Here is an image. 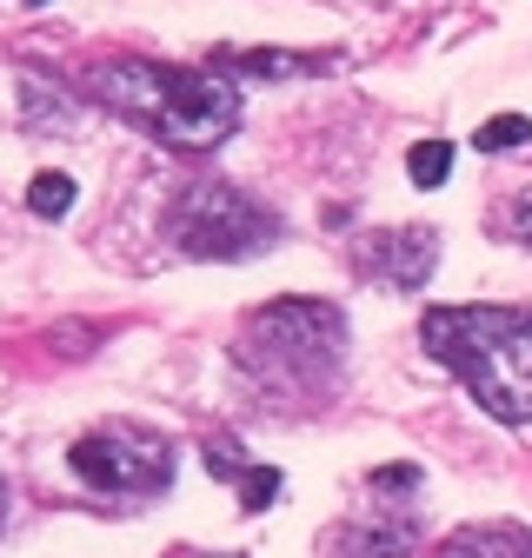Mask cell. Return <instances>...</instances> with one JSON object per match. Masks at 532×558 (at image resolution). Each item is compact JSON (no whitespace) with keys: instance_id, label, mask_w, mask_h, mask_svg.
<instances>
[{"instance_id":"obj_1","label":"cell","mask_w":532,"mask_h":558,"mask_svg":"<svg viewBox=\"0 0 532 558\" xmlns=\"http://www.w3.org/2000/svg\"><path fill=\"white\" fill-rule=\"evenodd\" d=\"M420 339L499 426H525L532 418V313H519V306H433Z\"/></svg>"},{"instance_id":"obj_2","label":"cell","mask_w":532,"mask_h":558,"mask_svg":"<svg viewBox=\"0 0 532 558\" xmlns=\"http://www.w3.org/2000/svg\"><path fill=\"white\" fill-rule=\"evenodd\" d=\"M100 100L126 113L133 126H147L160 147L200 154L220 147L240 126V94L220 74H193V66H160V60H107L94 74Z\"/></svg>"},{"instance_id":"obj_3","label":"cell","mask_w":532,"mask_h":558,"mask_svg":"<svg viewBox=\"0 0 532 558\" xmlns=\"http://www.w3.org/2000/svg\"><path fill=\"white\" fill-rule=\"evenodd\" d=\"M240 360H246V373H266L274 386L319 392V386H332V373L347 360V319L326 300H274L266 313L246 319Z\"/></svg>"},{"instance_id":"obj_4","label":"cell","mask_w":532,"mask_h":558,"mask_svg":"<svg viewBox=\"0 0 532 558\" xmlns=\"http://www.w3.org/2000/svg\"><path fill=\"white\" fill-rule=\"evenodd\" d=\"M266 240H280V220L240 186H193L173 206V246L193 259H246Z\"/></svg>"},{"instance_id":"obj_5","label":"cell","mask_w":532,"mask_h":558,"mask_svg":"<svg viewBox=\"0 0 532 558\" xmlns=\"http://www.w3.org/2000/svg\"><path fill=\"white\" fill-rule=\"evenodd\" d=\"M81 485L94 493H113V499H147V493H167L173 478V446L154 439V433H133V426H107V433H87L66 452Z\"/></svg>"},{"instance_id":"obj_6","label":"cell","mask_w":532,"mask_h":558,"mask_svg":"<svg viewBox=\"0 0 532 558\" xmlns=\"http://www.w3.org/2000/svg\"><path fill=\"white\" fill-rule=\"evenodd\" d=\"M433 253H439V240H433V233L399 227V233H373V240H366V253H360V266H366V272H379V279H392L399 293H413V287H426Z\"/></svg>"},{"instance_id":"obj_7","label":"cell","mask_w":532,"mask_h":558,"mask_svg":"<svg viewBox=\"0 0 532 558\" xmlns=\"http://www.w3.org/2000/svg\"><path fill=\"white\" fill-rule=\"evenodd\" d=\"M439 558H532V532L519 525H466L439 545Z\"/></svg>"},{"instance_id":"obj_8","label":"cell","mask_w":532,"mask_h":558,"mask_svg":"<svg viewBox=\"0 0 532 558\" xmlns=\"http://www.w3.org/2000/svg\"><path fill=\"white\" fill-rule=\"evenodd\" d=\"M420 545L413 519H386V525H347L340 532V558H407Z\"/></svg>"},{"instance_id":"obj_9","label":"cell","mask_w":532,"mask_h":558,"mask_svg":"<svg viewBox=\"0 0 532 558\" xmlns=\"http://www.w3.org/2000/svg\"><path fill=\"white\" fill-rule=\"evenodd\" d=\"M473 147H480V154H512V147H532V120H525V113H499V120H486V126H480Z\"/></svg>"},{"instance_id":"obj_10","label":"cell","mask_w":532,"mask_h":558,"mask_svg":"<svg viewBox=\"0 0 532 558\" xmlns=\"http://www.w3.org/2000/svg\"><path fill=\"white\" fill-rule=\"evenodd\" d=\"M407 173H413V186H439L452 173V147L446 140H420V147L407 154Z\"/></svg>"},{"instance_id":"obj_11","label":"cell","mask_w":532,"mask_h":558,"mask_svg":"<svg viewBox=\"0 0 532 558\" xmlns=\"http://www.w3.org/2000/svg\"><path fill=\"white\" fill-rule=\"evenodd\" d=\"M27 206H34L40 220H60L66 206H74V180H66V173H40V180L27 186Z\"/></svg>"},{"instance_id":"obj_12","label":"cell","mask_w":532,"mask_h":558,"mask_svg":"<svg viewBox=\"0 0 532 558\" xmlns=\"http://www.w3.org/2000/svg\"><path fill=\"white\" fill-rule=\"evenodd\" d=\"M200 459H207V472H214V478H246V465H253V459L240 452V439H227V433L200 446Z\"/></svg>"},{"instance_id":"obj_13","label":"cell","mask_w":532,"mask_h":558,"mask_svg":"<svg viewBox=\"0 0 532 558\" xmlns=\"http://www.w3.org/2000/svg\"><path fill=\"white\" fill-rule=\"evenodd\" d=\"M274 493H280V472H274V465H246L240 506H246V512H266V506H274Z\"/></svg>"},{"instance_id":"obj_14","label":"cell","mask_w":532,"mask_h":558,"mask_svg":"<svg viewBox=\"0 0 532 558\" xmlns=\"http://www.w3.org/2000/svg\"><path fill=\"white\" fill-rule=\"evenodd\" d=\"M420 485V465H379L373 472V493H413Z\"/></svg>"},{"instance_id":"obj_15","label":"cell","mask_w":532,"mask_h":558,"mask_svg":"<svg viewBox=\"0 0 532 558\" xmlns=\"http://www.w3.org/2000/svg\"><path fill=\"white\" fill-rule=\"evenodd\" d=\"M506 233L532 246V193H512V199H506Z\"/></svg>"},{"instance_id":"obj_16","label":"cell","mask_w":532,"mask_h":558,"mask_svg":"<svg viewBox=\"0 0 532 558\" xmlns=\"http://www.w3.org/2000/svg\"><path fill=\"white\" fill-rule=\"evenodd\" d=\"M246 66H253V74H287L293 60L287 53H246Z\"/></svg>"},{"instance_id":"obj_17","label":"cell","mask_w":532,"mask_h":558,"mask_svg":"<svg viewBox=\"0 0 532 558\" xmlns=\"http://www.w3.org/2000/svg\"><path fill=\"white\" fill-rule=\"evenodd\" d=\"M0 519H8V485H0Z\"/></svg>"},{"instance_id":"obj_18","label":"cell","mask_w":532,"mask_h":558,"mask_svg":"<svg viewBox=\"0 0 532 558\" xmlns=\"http://www.w3.org/2000/svg\"><path fill=\"white\" fill-rule=\"evenodd\" d=\"M27 8H47V0H27Z\"/></svg>"},{"instance_id":"obj_19","label":"cell","mask_w":532,"mask_h":558,"mask_svg":"<svg viewBox=\"0 0 532 558\" xmlns=\"http://www.w3.org/2000/svg\"><path fill=\"white\" fill-rule=\"evenodd\" d=\"M180 558H200V551H180Z\"/></svg>"}]
</instances>
